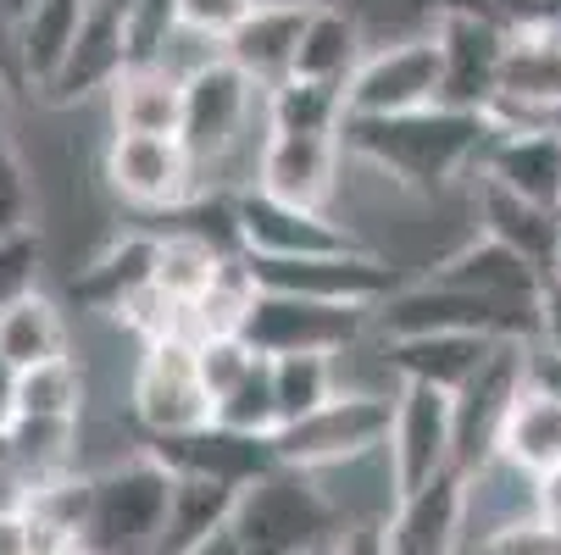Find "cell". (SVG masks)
Instances as JSON below:
<instances>
[{
	"label": "cell",
	"mask_w": 561,
	"mask_h": 555,
	"mask_svg": "<svg viewBox=\"0 0 561 555\" xmlns=\"http://www.w3.org/2000/svg\"><path fill=\"white\" fill-rule=\"evenodd\" d=\"M190 555H251V550L233 539V528H222V533H211V539H206L201 550H190Z\"/></svg>",
	"instance_id": "681fc988"
},
{
	"label": "cell",
	"mask_w": 561,
	"mask_h": 555,
	"mask_svg": "<svg viewBox=\"0 0 561 555\" xmlns=\"http://www.w3.org/2000/svg\"><path fill=\"white\" fill-rule=\"evenodd\" d=\"M329 555H394L389 550V517H356L334 533Z\"/></svg>",
	"instance_id": "ee69618b"
},
{
	"label": "cell",
	"mask_w": 561,
	"mask_h": 555,
	"mask_svg": "<svg viewBox=\"0 0 561 555\" xmlns=\"http://www.w3.org/2000/svg\"><path fill=\"white\" fill-rule=\"evenodd\" d=\"M128 417L139 423L145 439H184V433H201L217 423V401L201 378L190 334L139 345L134 383H128Z\"/></svg>",
	"instance_id": "8992f818"
},
{
	"label": "cell",
	"mask_w": 561,
	"mask_h": 555,
	"mask_svg": "<svg viewBox=\"0 0 561 555\" xmlns=\"http://www.w3.org/2000/svg\"><path fill=\"white\" fill-rule=\"evenodd\" d=\"M528 345H501L495 361L456 394V472H478L484 461H495V439L512 412V394L528 378Z\"/></svg>",
	"instance_id": "e0dca14e"
},
{
	"label": "cell",
	"mask_w": 561,
	"mask_h": 555,
	"mask_svg": "<svg viewBox=\"0 0 561 555\" xmlns=\"http://www.w3.org/2000/svg\"><path fill=\"white\" fill-rule=\"evenodd\" d=\"M478 173L561 211V134H495Z\"/></svg>",
	"instance_id": "83f0119b"
},
{
	"label": "cell",
	"mask_w": 561,
	"mask_h": 555,
	"mask_svg": "<svg viewBox=\"0 0 561 555\" xmlns=\"http://www.w3.org/2000/svg\"><path fill=\"white\" fill-rule=\"evenodd\" d=\"M383 461L400 500L456 472V394L428 389V383H400Z\"/></svg>",
	"instance_id": "9c48e42d"
},
{
	"label": "cell",
	"mask_w": 561,
	"mask_h": 555,
	"mask_svg": "<svg viewBox=\"0 0 561 555\" xmlns=\"http://www.w3.org/2000/svg\"><path fill=\"white\" fill-rule=\"evenodd\" d=\"M423 278H439L450 289H472V294H490V300H539L545 294V267H534L528 256H517L512 245L490 240V233H467L456 251H445Z\"/></svg>",
	"instance_id": "7402d4cb"
},
{
	"label": "cell",
	"mask_w": 561,
	"mask_h": 555,
	"mask_svg": "<svg viewBox=\"0 0 561 555\" xmlns=\"http://www.w3.org/2000/svg\"><path fill=\"white\" fill-rule=\"evenodd\" d=\"M311 7H317V0H256V12L222 39V56L245 72L256 90L284 84V78L295 72V56H300V34H306Z\"/></svg>",
	"instance_id": "ac0fdd59"
},
{
	"label": "cell",
	"mask_w": 561,
	"mask_h": 555,
	"mask_svg": "<svg viewBox=\"0 0 561 555\" xmlns=\"http://www.w3.org/2000/svg\"><path fill=\"white\" fill-rule=\"evenodd\" d=\"M472 222H478V233L512 245L517 256H528L550 278L556 240H561V211H550V206H539V200H528V195H517V189L478 173L472 178Z\"/></svg>",
	"instance_id": "d4e9b609"
},
{
	"label": "cell",
	"mask_w": 561,
	"mask_h": 555,
	"mask_svg": "<svg viewBox=\"0 0 561 555\" xmlns=\"http://www.w3.org/2000/svg\"><path fill=\"white\" fill-rule=\"evenodd\" d=\"M262 289L334 300V305H383L400 289V273L378 251H334V256H251Z\"/></svg>",
	"instance_id": "7c38bea8"
},
{
	"label": "cell",
	"mask_w": 561,
	"mask_h": 555,
	"mask_svg": "<svg viewBox=\"0 0 561 555\" xmlns=\"http://www.w3.org/2000/svg\"><path fill=\"white\" fill-rule=\"evenodd\" d=\"M18 417V367L7 361V350H0V428H7Z\"/></svg>",
	"instance_id": "7dc6e473"
},
{
	"label": "cell",
	"mask_w": 561,
	"mask_h": 555,
	"mask_svg": "<svg viewBox=\"0 0 561 555\" xmlns=\"http://www.w3.org/2000/svg\"><path fill=\"white\" fill-rule=\"evenodd\" d=\"M501 90H512V95H539V101H556V106H561V12L512 28Z\"/></svg>",
	"instance_id": "1f68e13d"
},
{
	"label": "cell",
	"mask_w": 561,
	"mask_h": 555,
	"mask_svg": "<svg viewBox=\"0 0 561 555\" xmlns=\"http://www.w3.org/2000/svg\"><path fill=\"white\" fill-rule=\"evenodd\" d=\"M378 339H412V334H490L506 345H539V300H490L472 289H450L439 278L400 284L373 311Z\"/></svg>",
	"instance_id": "277c9868"
},
{
	"label": "cell",
	"mask_w": 561,
	"mask_h": 555,
	"mask_svg": "<svg viewBox=\"0 0 561 555\" xmlns=\"http://www.w3.org/2000/svg\"><path fill=\"white\" fill-rule=\"evenodd\" d=\"M39 273H45V240H39V228L0 240V316H7L23 294L39 289Z\"/></svg>",
	"instance_id": "60d3db41"
},
{
	"label": "cell",
	"mask_w": 561,
	"mask_h": 555,
	"mask_svg": "<svg viewBox=\"0 0 561 555\" xmlns=\"http://www.w3.org/2000/svg\"><path fill=\"white\" fill-rule=\"evenodd\" d=\"M490 123L484 112H461V106H423V112H400V117H351L345 123V155L367 162L383 184L407 189V195H445L456 178L472 167H484L490 150Z\"/></svg>",
	"instance_id": "6da1fadb"
},
{
	"label": "cell",
	"mask_w": 561,
	"mask_h": 555,
	"mask_svg": "<svg viewBox=\"0 0 561 555\" xmlns=\"http://www.w3.org/2000/svg\"><path fill=\"white\" fill-rule=\"evenodd\" d=\"M84 18H90V0H23L7 56H12V72L28 95H45L56 84V72L67 67Z\"/></svg>",
	"instance_id": "ffe728a7"
},
{
	"label": "cell",
	"mask_w": 561,
	"mask_h": 555,
	"mask_svg": "<svg viewBox=\"0 0 561 555\" xmlns=\"http://www.w3.org/2000/svg\"><path fill=\"white\" fill-rule=\"evenodd\" d=\"M173 495H179V466L150 439L128 455H112L106 466H90L84 550L90 555H162Z\"/></svg>",
	"instance_id": "7a4b0ae2"
},
{
	"label": "cell",
	"mask_w": 561,
	"mask_h": 555,
	"mask_svg": "<svg viewBox=\"0 0 561 555\" xmlns=\"http://www.w3.org/2000/svg\"><path fill=\"white\" fill-rule=\"evenodd\" d=\"M439 84H445V67L434 34H412L383 50H367L345 84V101L351 117H400V112L439 106Z\"/></svg>",
	"instance_id": "8fae6325"
},
{
	"label": "cell",
	"mask_w": 561,
	"mask_h": 555,
	"mask_svg": "<svg viewBox=\"0 0 561 555\" xmlns=\"http://www.w3.org/2000/svg\"><path fill=\"white\" fill-rule=\"evenodd\" d=\"M0 350L7 361L23 372V367H39V361H56V356H72V328H67V305L45 289L23 294L7 316H0Z\"/></svg>",
	"instance_id": "f546056e"
},
{
	"label": "cell",
	"mask_w": 561,
	"mask_h": 555,
	"mask_svg": "<svg viewBox=\"0 0 561 555\" xmlns=\"http://www.w3.org/2000/svg\"><path fill=\"white\" fill-rule=\"evenodd\" d=\"M84 412H90V372L78 356H56L18 372V417L84 423Z\"/></svg>",
	"instance_id": "836d02e7"
},
{
	"label": "cell",
	"mask_w": 561,
	"mask_h": 555,
	"mask_svg": "<svg viewBox=\"0 0 561 555\" xmlns=\"http://www.w3.org/2000/svg\"><path fill=\"white\" fill-rule=\"evenodd\" d=\"M28 228H39L34 222V178H28V162H23L12 128L0 123V240L28 233Z\"/></svg>",
	"instance_id": "f35d334b"
},
{
	"label": "cell",
	"mask_w": 561,
	"mask_h": 555,
	"mask_svg": "<svg viewBox=\"0 0 561 555\" xmlns=\"http://www.w3.org/2000/svg\"><path fill=\"white\" fill-rule=\"evenodd\" d=\"M434 45H439V67H445V84L439 101L461 106V112H484L490 95L501 90V72H506V45L512 28L484 18V12H434Z\"/></svg>",
	"instance_id": "5bb4252c"
},
{
	"label": "cell",
	"mask_w": 561,
	"mask_h": 555,
	"mask_svg": "<svg viewBox=\"0 0 561 555\" xmlns=\"http://www.w3.org/2000/svg\"><path fill=\"white\" fill-rule=\"evenodd\" d=\"M128 7L134 0H90V18H84V28H78V45H72L67 67L39 95L45 106H78V101H95V95H106L117 84L123 67L134 61Z\"/></svg>",
	"instance_id": "2e32d148"
},
{
	"label": "cell",
	"mask_w": 561,
	"mask_h": 555,
	"mask_svg": "<svg viewBox=\"0 0 561 555\" xmlns=\"http://www.w3.org/2000/svg\"><path fill=\"white\" fill-rule=\"evenodd\" d=\"M394 555H461L467 550V472H445L389 511Z\"/></svg>",
	"instance_id": "44dd1931"
},
{
	"label": "cell",
	"mask_w": 561,
	"mask_h": 555,
	"mask_svg": "<svg viewBox=\"0 0 561 555\" xmlns=\"http://www.w3.org/2000/svg\"><path fill=\"white\" fill-rule=\"evenodd\" d=\"M267 361H273V389H278L284 428L311 417L317 406H329L340 394V356L334 350H289V356H267Z\"/></svg>",
	"instance_id": "d590c367"
},
{
	"label": "cell",
	"mask_w": 561,
	"mask_h": 555,
	"mask_svg": "<svg viewBox=\"0 0 561 555\" xmlns=\"http://www.w3.org/2000/svg\"><path fill=\"white\" fill-rule=\"evenodd\" d=\"M267 101V90H256L245 72H239L222 50H211L206 61H195L184 72V144L201 162V173L222 167L228 155L239 150L251 128V112Z\"/></svg>",
	"instance_id": "ba28073f"
},
{
	"label": "cell",
	"mask_w": 561,
	"mask_h": 555,
	"mask_svg": "<svg viewBox=\"0 0 561 555\" xmlns=\"http://www.w3.org/2000/svg\"><path fill=\"white\" fill-rule=\"evenodd\" d=\"M156 251H162V233H117L106 240L84 267L72 273L67 294L84 305V311H101V316H117L139 289L156 284Z\"/></svg>",
	"instance_id": "cb8c5ba5"
},
{
	"label": "cell",
	"mask_w": 561,
	"mask_h": 555,
	"mask_svg": "<svg viewBox=\"0 0 561 555\" xmlns=\"http://www.w3.org/2000/svg\"><path fill=\"white\" fill-rule=\"evenodd\" d=\"M317 555H329V550H317Z\"/></svg>",
	"instance_id": "11a10c76"
},
{
	"label": "cell",
	"mask_w": 561,
	"mask_h": 555,
	"mask_svg": "<svg viewBox=\"0 0 561 555\" xmlns=\"http://www.w3.org/2000/svg\"><path fill=\"white\" fill-rule=\"evenodd\" d=\"M495 455L523 466L528 478H545V472L561 466V389L528 361L523 389L512 394V412L501 423Z\"/></svg>",
	"instance_id": "603a6c76"
},
{
	"label": "cell",
	"mask_w": 561,
	"mask_h": 555,
	"mask_svg": "<svg viewBox=\"0 0 561 555\" xmlns=\"http://www.w3.org/2000/svg\"><path fill=\"white\" fill-rule=\"evenodd\" d=\"M539 517H545V522L561 533V466L539 478Z\"/></svg>",
	"instance_id": "bcb514c9"
},
{
	"label": "cell",
	"mask_w": 561,
	"mask_h": 555,
	"mask_svg": "<svg viewBox=\"0 0 561 555\" xmlns=\"http://www.w3.org/2000/svg\"><path fill=\"white\" fill-rule=\"evenodd\" d=\"M0 555H34V550H28V522H23V517H0Z\"/></svg>",
	"instance_id": "c3c4849f"
},
{
	"label": "cell",
	"mask_w": 561,
	"mask_h": 555,
	"mask_svg": "<svg viewBox=\"0 0 561 555\" xmlns=\"http://www.w3.org/2000/svg\"><path fill=\"white\" fill-rule=\"evenodd\" d=\"M112 134H184V72L173 61H128L106 90Z\"/></svg>",
	"instance_id": "484cf974"
},
{
	"label": "cell",
	"mask_w": 561,
	"mask_h": 555,
	"mask_svg": "<svg viewBox=\"0 0 561 555\" xmlns=\"http://www.w3.org/2000/svg\"><path fill=\"white\" fill-rule=\"evenodd\" d=\"M101 178L123 206L168 211V217L184 211L206 189L201 162L179 134H112V144L101 155Z\"/></svg>",
	"instance_id": "52a82bcc"
},
{
	"label": "cell",
	"mask_w": 561,
	"mask_h": 555,
	"mask_svg": "<svg viewBox=\"0 0 561 555\" xmlns=\"http://www.w3.org/2000/svg\"><path fill=\"white\" fill-rule=\"evenodd\" d=\"M251 12H256V0H179L184 34H201V39H211V45H222Z\"/></svg>",
	"instance_id": "7bdbcfd3"
},
{
	"label": "cell",
	"mask_w": 561,
	"mask_h": 555,
	"mask_svg": "<svg viewBox=\"0 0 561 555\" xmlns=\"http://www.w3.org/2000/svg\"><path fill=\"white\" fill-rule=\"evenodd\" d=\"M150 444L162 450L179 472L217 478V484H233V489H245L251 478H262V472L278 466L273 439L233 433V428H222V423H211V428H201V433H184V439H150Z\"/></svg>",
	"instance_id": "4316f807"
},
{
	"label": "cell",
	"mask_w": 561,
	"mask_h": 555,
	"mask_svg": "<svg viewBox=\"0 0 561 555\" xmlns=\"http://www.w3.org/2000/svg\"><path fill=\"white\" fill-rule=\"evenodd\" d=\"M501 345L506 339H490V334H412V339H378V356L394 372V383H428V389L461 394L495 361Z\"/></svg>",
	"instance_id": "d6986e66"
},
{
	"label": "cell",
	"mask_w": 561,
	"mask_h": 555,
	"mask_svg": "<svg viewBox=\"0 0 561 555\" xmlns=\"http://www.w3.org/2000/svg\"><path fill=\"white\" fill-rule=\"evenodd\" d=\"M233 222L245 256H334V251H367L362 233L334 222L329 211H306L289 200L262 195L256 184L233 189Z\"/></svg>",
	"instance_id": "4fadbf2b"
},
{
	"label": "cell",
	"mask_w": 561,
	"mask_h": 555,
	"mask_svg": "<svg viewBox=\"0 0 561 555\" xmlns=\"http://www.w3.org/2000/svg\"><path fill=\"white\" fill-rule=\"evenodd\" d=\"M228 528L251 555H317L334 544L345 517L329 500V489L317 484V472L273 466L239 489Z\"/></svg>",
	"instance_id": "3957f363"
},
{
	"label": "cell",
	"mask_w": 561,
	"mask_h": 555,
	"mask_svg": "<svg viewBox=\"0 0 561 555\" xmlns=\"http://www.w3.org/2000/svg\"><path fill=\"white\" fill-rule=\"evenodd\" d=\"M262 117L278 134H345L351 101H345V84H323V78H284V84L267 90Z\"/></svg>",
	"instance_id": "4dcf8cb0"
},
{
	"label": "cell",
	"mask_w": 561,
	"mask_h": 555,
	"mask_svg": "<svg viewBox=\"0 0 561 555\" xmlns=\"http://www.w3.org/2000/svg\"><path fill=\"white\" fill-rule=\"evenodd\" d=\"M389 423H394V389L340 383L329 406H317L311 417L273 433V455L278 466H295V472H334V466L378 455L389 444Z\"/></svg>",
	"instance_id": "5b68a950"
},
{
	"label": "cell",
	"mask_w": 561,
	"mask_h": 555,
	"mask_svg": "<svg viewBox=\"0 0 561 555\" xmlns=\"http://www.w3.org/2000/svg\"><path fill=\"white\" fill-rule=\"evenodd\" d=\"M222 256H233V251H222L217 240H206L195 228H173V233H162V251H156V289H168L179 305H195L206 294V284L217 278Z\"/></svg>",
	"instance_id": "8d00e7d4"
},
{
	"label": "cell",
	"mask_w": 561,
	"mask_h": 555,
	"mask_svg": "<svg viewBox=\"0 0 561 555\" xmlns=\"http://www.w3.org/2000/svg\"><path fill=\"white\" fill-rule=\"evenodd\" d=\"M217 423L233 428V433H256V439H273V433L284 428V417H278V389H273V361H267V356L251 367V378L239 383L233 394H222V401H217Z\"/></svg>",
	"instance_id": "74e56055"
},
{
	"label": "cell",
	"mask_w": 561,
	"mask_h": 555,
	"mask_svg": "<svg viewBox=\"0 0 561 555\" xmlns=\"http://www.w3.org/2000/svg\"><path fill=\"white\" fill-rule=\"evenodd\" d=\"M461 555H561V533L534 511V517H517V522H501L490 533L467 539Z\"/></svg>",
	"instance_id": "b9f144b4"
},
{
	"label": "cell",
	"mask_w": 561,
	"mask_h": 555,
	"mask_svg": "<svg viewBox=\"0 0 561 555\" xmlns=\"http://www.w3.org/2000/svg\"><path fill=\"white\" fill-rule=\"evenodd\" d=\"M72 555H90V550H72Z\"/></svg>",
	"instance_id": "db71d44e"
},
{
	"label": "cell",
	"mask_w": 561,
	"mask_h": 555,
	"mask_svg": "<svg viewBox=\"0 0 561 555\" xmlns=\"http://www.w3.org/2000/svg\"><path fill=\"white\" fill-rule=\"evenodd\" d=\"M550 278L561 284V240H556V262H550Z\"/></svg>",
	"instance_id": "f5cc1de1"
},
{
	"label": "cell",
	"mask_w": 561,
	"mask_h": 555,
	"mask_svg": "<svg viewBox=\"0 0 561 555\" xmlns=\"http://www.w3.org/2000/svg\"><path fill=\"white\" fill-rule=\"evenodd\" d=\"M239 489L217 484V478H195V472H179V495H173V522H168V550L162 555H190L201 550L211 533L228 528Z\"/></svg>",
	"instance_id": "e575fe53"
},
{
	"label": "cell",
	"mask_w": 561,
	"mask_h": 555,
	"mask_svg": "<svg viewBox=\"0 0 561 555\" xmlns=\"http://www.w3.org/2000/svg\"><path fill=\"white\" fill-rule=\"evenodd\" d=\"M340 155H345V134H278V128H267L251 184L273 200L329 211V200L340 189Z\"/></svg>",
	"instance_id": "9a60e30c"
},
{
	"label": "cell",
	"mask_w": 561,
	"mask_h": 555,
	"mask_svg": "<svg viewBox=\"0 0 561 555\" xmlns=\"http://www.w3.org/2000/svg\"><path fill=\"white\" fill-rule=\"evenodd\" d=\"M367 45V28L351 7L340 0H317L311 18H306V34H300V56H295V72L289 78H323V84H351V72L362 67V50Z\"/></svg>",
	"instance_id": "f1b7e54d"
},
{
	"label": "cell",
	"mask_w": 561,
	"mask_h": 555,
	"mask_svg": "<svg viewBox=\"0 0 561 555\" xmlns=\"http://www.w3.org/2000/svg\"><path fill=\"white\" fill-rule=\"evenodd\" d=\"M7 72H12V56H7V39H0V95H7Z\"/></svg>",
	"instance_id": "816d5d0a"
},
{
	"label": "cell",
	"mask_w": 561,
	"mask_h": 555,
	"mask_svg": "<svg viewBox=\"0 0 561 555\" xmlns=\"http://www.w3.org/2000/svg\"><path fill=\"white\" fill-rule=\"evenodd\" d=\"M539 356H556L561 361V284L550 278L545 294H539Z\"/></svg>",
	"instance_id": "f6af8a7d"
},
{
	"label": "cell",
	"mask_w": 561,
	"mask_h": 555,
	"mask_svg": "<svg viewBox=\"0 0 561 555\" xmlns=\"http://www.w3.org/2000/svg\"><path fill=\"white\" fill-rule=\"evenodd\" d=\"M373 334V305H334V300H306V294H278L262 289L245 339L262 356H289V350H351Z\"/></svg>",
	"instance_id": "30bf717a"
},
{
	"label": "cell",
	"mask_w": 561,
	"mask_h": 555,
	"mask_svg": "<svg viewBox=\"0 0 561 555\" xmlns=\"http://www.w3.org/2000/svg\"><path fill=\"white\" fill-rule=\"evenodd\" d=\"M195 361H201V378L211 389V401H222V394H233L239 383L251 378L262 350L245 334H206V339H195Z\"/></svg>",
	"instance_id": "ab89813d"
},
{
	"label": "cell",
	"mask_w": 561,
	"mask_h": 555,
	"mask_svg": "<svg viewBox=\"0 0 561 555\" xmlns=\"http://www.w3.org/2000/svg\"><path fill=\"white\" fill-rule=\"evenodd\" d=\"M534 367H539V372H545V378L561 389V361H556V356H539V350H534Z\"/></svg>",
	"instance_id": "f907efd6"
},
{
	"label": "cell",
	"mask_w": 561,
	"mask_h": 555,
	"mask_svg": "<svg viewBox=\"0 0 561 555\" xmlns=\"http://www.w3.org/2000/svg\"><path fill=\"white\" fill-rule=\"evenodd\" d=\"M256 300H262V278H256L251 256L245 251L222 256V267L206 284V294L190 305V334L195 339H206V334H245Z\"/></svg>",
	"instance_id": "d6a6232c"
},
{
	"label": "cell",
	"mask_w": 561,
	"mask_h": 555,
	"mask_svg": "<svg viewBox=\"0 0 561 555\" xmlns=\"http://www.w3.org/2000/svg\"><path fill=\"white\" fill-rule=\"evenodd\" d=\"M556 7H561V0H556Z\"/></svg>",
	"instance_id": "9f6ffc18"
}]
</instances>
